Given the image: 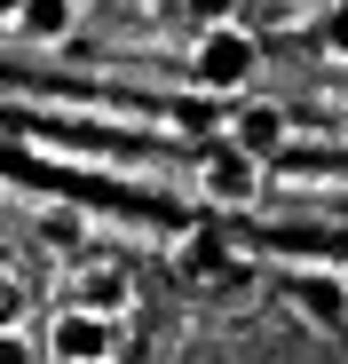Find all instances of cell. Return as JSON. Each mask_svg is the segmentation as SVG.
Listing matches in <instances>:
<instances>
[{"label": "cell", "instance_id": "1", "mask_svg": "<svg viewBox=\"0 0 348 364\" xmlns=\"http://www.w3.org/2000/svg\"><path fill=\"white\" fill-rule=\"evenodd\" d=\"M254 72H261V40H254L238 16L190 32V87H198V95H246Z\"/></svg>", "mask_w": 348, "mask_h": 364}, {"label": "cell", "instance_id": "2", "mask_svg": "<svg viewBox=\"0 0 348 364\" xmlns=\"http://www.w3.org/2000/svg\"><path fill=\"white\" fill-rule=\"evenodd\" d=\"M119 356V325L80 309V301H64V309L48 317V364H111Z\"/></svg>", "mask_w": 348, "mask_h": 364}, {"label": "cell", "instance_id": "3", "mask_svg": "<svg viewBox=\"0 0 348 364\" xmlns=\"http://www.w3.org/2000/svg\"><path fill=\"white\" fill-rule=\"evenodd\" d=\"M198 198L206 206H229V214H238V206H254L261 198V159H246V151H214V159H198Z\"/></svg>", "mask_w": 348, "mask_h": 364}, {"label": "cell", "instance_id": "4", "mask_svg": "<svg viewBox=\"0 0 348 364\" xmlns=\"http://www.w3.org/2000/svg\"><path fill=\"white\" fill-rule=\"evenodd\" d=\"M72 301H80V309H95V317H111V325H127L135 277H127L119 262H87V269H72Z\"/></svg>", "mask_w": 348, "mask_h": 364}, {"label": "cell", "instance_id": "5", "mask_svg": "<svg viewBox=\"0 0 348 364\" xmlns=\"http://www.w3.org/2000/svg\"><path fill=\"white\" fill-rule=\"evenodd\" d=\"M285 135H293V127H285L277 103H238V111H229V151H246V159H261V166L285 151Z\"/></svg>", "mask_w": 348, "mask_h": 364}, {"label": "cell", "instance_id": "6", "mask_svg": "<svg viewBox=\"0 0 348 364\" xmlns=\"http://www.w3.org/2000/svg\"><path fill=\"white\" fill-rule=\"evenodd\" d=\"M24 48H64L80 32V0H16V24H9Z\"/></svg>", "mask_w": 348, "mask_h": 364}, {"label": "cell", "instance_id": "7", "mask_svg": "<svg viewBox=\"0 0 348 364\" xmlns=\"http://www.w3.org/2000/svg\"><path fill=\"white\" fill-rule=\"evenodd\" d=\"M293 301H301L317 325H340V317H348V285H340V277H301Z\"/></svg>", "mask_w": 348, "mask_h": 364}, {"label": "cell", "instance_id": "8", "mask_svg": "<svg viewBox=\"0 0 348 364\" xmlns=\"http://www.w3.org/2000/svg\"><path fill=\"white\" fill-rule=\"evenodd\" d=\"M317 40H325V55H332V64H348V0H332V9H325Z\"/></svg>", "mask_w": 348, "mask_h": 364}, {"label": "cell", "instance_id": "9", "mask_svg": "<svg viewBox=\"0 0 348 364\" xmlns=\"http://www.w3.org/2000/svg\"><path fill=\"white\" fill-rule=\"evenodd\" d=\"M183 16H190V32H206V24H229V16H238V0H183Z\"/></svg>", "mask_w": 348, "mask_h": 364}, {"label": "cell", "instance_id": "10", "mask_svg": "<svg viewBox=\"0 0 348 364\" xmlns=\"http://www.w3.org/2000/svg\"><path fill=\"white\" fill-rule=\"evenodd\" d=\"M174 262H183V277H198V269H214L222 254H214V237H183V254H174Z\"/></svg>", "mask_w": 348, "mask_h": 364}, {"label": "cell", "instance_id": "11", "mask_svg": "<svg viewBox=\"0 0 348 364\" xmlns=\"http://www.w3.org/2000/svg\"><path fill=\"white\" fill-rule=\"evenodd\" d=\"M0 364H32V341L16 325H0Z\"/></svg>", "mask_w": 348, "mask_h": 364}, {"label": "cell", "instance_id": "12", "mask_svg": "<svg viewBox=\"0 0 348 364\" xmlns=\"http://www.w3.org/2000/svg\"><path fill=\"white\" fill-rule=\"evenodd\" d=\"M16 317H24V293H16L9 269H0V325H16Z\"/></svg>", "mask_w": 348, "mask_h": 364}, {"label": "cell", "instance_id": "13", "mask_svg": "<svg viewBox=\"0 0 348 364\" xmlns=\"http://www.w3.org/2000/svg\"><path fill=\"white\" fill-rule=\"evenodd\" d=\"M9 24H16V0H0V32H9Z\"/></svg>", "mask_w": 348, "mask_h": 364}, {"label": "cell", "instance_id": "14", "mask_svg": "<svg viewBox=\"0 0 348 364\" xmlns=\"http://www.w3.org/2000/svg\"><path fill=\"white\" fill-rule=\"evenodd\" d=\"M340 285H348V269H340Z\"/></svg>", "mask_w": 348, "mask_h": 364}]
</instances>
